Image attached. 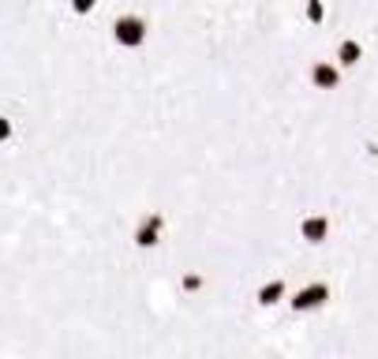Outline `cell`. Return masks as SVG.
I'll use <instances>...</instances> for the list:
<instances>
[{
    "instance_id": "cell-1",
    "label": "cell",
    "mask_w": 378,
    "mask_h": 359,
    "mask_svg": "<svg viewBox=\"0 0 378 359\" xmlns=\"http://www.w3.org/2000/svg\"><path fill=\"white\" fill-rule=\"evenodd\" d=\"M109 38H113L116 49L139 52L142 45L150 42V23H147V16H142V11H120V16L109 23Z\"/></svg>"
},
{
    "instance_id": "cell-2",
    "label": "cell",
    "mask_w": 378,
    "mask_h": 359,
    "mask_svg": "<svg viewBox=\"0 0 378 359\" xmlns=\"http://www.w3.org/2000/svg\"><path fill=\"white\" fill-rule=\"evenodd\" d=\"M289 300V311L292 314H319V311H326L333 303V285L326 281V277H311L307 285H299L292 296H285Z\"/></svg>"
},
{
    "instance_id": "cell-3",
    "label": "cell",
    "mask_w": 378,
    "mask_h": 359,
    "mask_svg": "<svg viewBox=\"0 0 378 359\" xmlns=\"http://www.w3.org/2000/svg\"><path fill=\"white\" fill-rule=\"evenodd\" d=\"M165 232H168L165 210H142V214L135 217V224H132V244L139 251H158Z\"/></svg>"
},
{
    "instance_id": "cell-4",
    "label": "cell",
    "mask_w": 378,
    "mask_h": 359,
    "mask_svg": "<svg viewBox=\"0 0 378 359\" xmlns=\"http://www.w3.org/2000/svg\"><path fill=\"white\" fill-rule=\"evenodd\" d=\"M296 236H299V244H307V247H326L333 236V217L322 214V210H307V214H299V221H296Z\"/></svg>"
},
{
    "instance_id": "cell-5",
    "label": "cell",
    "mask_w": 378,
    "mask_h": 359,
    "mask_svg": "<svg viewBox=\"0 0 378 359\" xmlns=\"http://www.w3.org/2000/svg\"><path fill=\"white\" fill-rule=\"evenodd\" d=\"M307 83L322 90V94H337L345 83V68L337 60H311L307 64Z\"/></svg>"
},
{
    "instance_id": "cell-6",
    "label": "cell",
    "mask_w": 378,
    "mask_h": 359,
    "mask_svg": "<svg viewBox=\"0 0 378 359\" xmlns=\"http://www.w3.org/2000/svg\"><path fill=\"white\" fill-rule=\"evenodd\" d=\"M285 296H289V281H285V277H266V281H258V288H255V303L263 311L281 307Z\"/></svg>"
},
{
    "instance_id": "cell-7",
    "label": "cell",
    "mask_w": 378,
    "mask_h": 359,
    "mask_svg": "<svg viewBox=\"0 0 378 359\" xmlns=\"http://www.w3.org/2000/svg\"><path fill=\"white\" fill-rule=\"evenodd\" d=\"M337 64H341L345 72H356L363 64V42L360 38H341L337 42Z\"/></svg>"
},
{
    "instance_id": "cell-8",
    "label": "cell",
    "mask_w": 378,
    "mask_h": 359,
    "mask_svg": "<svg viewBox=\"0 0 378 359\" xmlns=\"http://www.w3.org/2000/svg\"><path fill=\"white\" fill-rule=\"evenodd\" d=\"M299 16H304L307 26L322 30V26L330 23V4H326V0H299Z\"/></svg>"
},
{
    "instance_id": "cell-9",
    "label": "cell",
    "mask_w": 378,
    "mask_h": 359,
    "mask_svg": "<svg viewBox=\"0 0 378 359\" xmlns=\"http://www.w3.org/2000/svg\"><path fill=\"white\" fill-rule=\"evenodd\" d=\"M101 8V0H68V11L75 19H86V16H94V11Z\"/></svg>"
},
{
    "instance_id": "cell-10",
    "label": "cell",
    "mask_w": 378,
    "mask_h": 359,
    "mask_svg": "<svg viewBox=\"0 0 378 359\" xmlns=\"http://www.w3.org/2000/svg\"><path fill=\"white\" fill-rule=\"evenodd\" d=\"M11 139H16V120L8 113H0V146H8Z\"/></svg>"
}]
</instances>
